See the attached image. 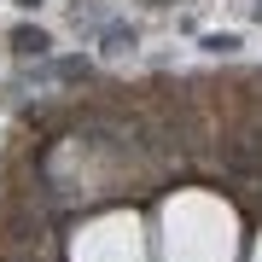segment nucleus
<instances>
[{
    "label": "nucleus",
    "mask_w": 262,
    "mask_h": 262,
    "mask_svg": "<svg viewBox=\"0 0 262 262\" xmlns=\"http://www.w3.org/2000/svg\"><path fill=\"white\" fill-rule=\"evenodd\" d=\"M12 41H18V53H35V58H41V53L53 47V41H47V29H18Z\"/></svg>",
    "instance_id": "1"
},
{
    "label": "nucleus",
    "mask_w": 262,
    "mask_h": 262,
    "mask_svg": "<svg viewBox=\"0 0 262 262\" xmlns=\"http://www.w3.org/2000/svg\"><path fill=\"white\" fill-rule=\"evenodd\" d=\"M204 47H210V53H233V47H239V35H210Z\"/></svg>",
    "instance_id": "3"
},
{
    "label": "nucleus",
    "mask_w": 262,
    "mask_h": 262,
    "mask_svg": "<svg viewBox=\"0 0 262 262\" xmlns=\"http://www.w3.org/2000/svg\"><path fill=\"white\" fill-rule=\"evenodd\" d=\"M18 6H41V0H18Z\"/></svg>",
    "instance_id": "4"
},
{
    "label": "nucleus",
    "mask_w": 262,
    "mask_h": 262,
    "mask_svg": "<svg viewBox=\"0 0 262 262\" xmlns=\"http://www.w3.org/2000/svg\"><path fill=\"white\" fill-rule=\"evenodd\" d=\"M151 6H169V0H151Z\"/></svg>",
    "instance_id": "5"
},
{
    "label": "nucleus",
    "mask_w": 262,
    "mask_h": 262,
    "mask_svg": "<svg viewBox=\"0 0 262 262\" xmlns=\"http://www.w3.org/2000/svg\"><path fill=\"white\" fill-rule=\"evenodd\" d=\"M134 47V29H111V35H105V53H128Z\"/></svg>",
    "instance_id": "2"
}]
</instances>
